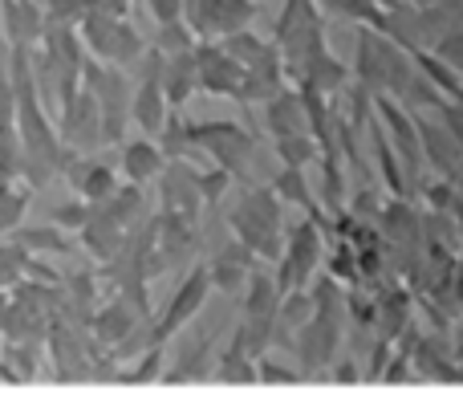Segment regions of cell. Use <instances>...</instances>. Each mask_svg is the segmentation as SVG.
Here are the masks:
<instances>
[{
  "label": "cell",
  "mask_w": 463,
  "mask_h": 419,
  "mask_svg": "<svg viewBox=\"0 0 463 419\" xmlns=\"http://www.w3.org/2000/svg\"><path fill=\"white\" fill-rule=\"evenodd\" d=\"M435 53L448 57V62L463 73V24H456V29H448L439 41H435Z\"/></svg>",
  "instance_id": "43"
},
{
  "label": "cell",
  "mask_w": 463,
  "mask_h": 419,
  "mask_svg": "<svg viewBox=\"0 0 463 419\" xmlns=\"http://www.w3.org/2000/svg\"><path fill=\"white\" fill-rule=\"evenodd\" d=\"M90 13V0H45V16L49 24H73L78 29Z\"/></svg>",
  "instance_id": "40"
},
{
  "label": "cell",
  "mask_w": 463,
  "mask_h": 419,
  "mask_svg": "<svg viewBox=\"0 0 463 419\" xmlns=\"http://www.w3.org/2000/svg\"><path fill=\"white\" fill-rule=\"evenodd\" d=\"M33 249H24L16 236H8V241H0V290H13V285H21L24 277H29L33 269Z\"/></svg>",
  "instance_id": "28"
},
{
  "label": "cell",
  "mask_w": 463,
  "mask_h": 419,
  "mask_svg": "<svg viewBox=\"0 0 463 419\" xmlns=\"http://www.w3.org/2000/svg\"><path fill=\"white\" fill-rule=\"evenodd\" d=\"M192 143H195V122H187L184 114H179V106H175L171 119H167V127L159 130V147L167 151V159H184Z\"/></svg>",
  "instance_id": "32"
},
{
  "label": "cell",
  "mask_w": 463,
  "mask_h": 419,
  "mask_svg": "<svg viewBox=\"0 0 463 419\" xmlns=\"http://www.w3.org/2000/svg\"><path fill=\"white\" fill-rule=\"evenodd\" d=\"M203 208H208V200H203L200 171L187 167V159H167V167L159 176V212H175V216H187L200 224Z\"/></svg>",
  "instance_id": "5"
},
{
  "label": "cell",
  "mask_w": 463,
  "mask_h": 419,
  "mask_svg": "<svg viewBox=\"0 0 463 419\" xmlns=\"http://www.w3.org/2000/svg\"><path fill=\"white\" fill-rule=\"evenodd\" d=\"M305 379V371H293V367H280V363H272V358H260V383H269V387H293V383H301Z\"/></svg>",
  "instance_id": "42"
},
{
  "label": "cell",
  "mask_w": 463,
  "mask_h": 419,
  "mask_svg": "<svg viewBox=\"0 0 463 419\" xmlns=\"http://www.w3.org/2000/svg\"><path fill=\"white\" fill-rule=\"evenodd\" d=\"M57 135L73 147V151L90 155L94 147H106L102 135V106H98V94L90 86H81V94L57 114Z\"/></svg>",
  "instance_id": "6"
},
{
  "label": "cell",
  "mask_w": 463,
  "mask_h": 419,
  "mask_svg": "<svg viewBox=\"0 0 463 419\" xmlns=\"http://www.w3.org/2000/svg\"><path fill=\"white\" fill-rule=\"evenodd\" d=\"M78 236H81V244H86L90 257L106 265V261H114L122 249H127V236L130 233L110 216V212H106V204H94V216H90V224L81 228Z\"/></svg>",
  "instance_id": "16"
},
{
  "label": "cell",
  "mask_w": 463,
  "mask_h": 419,
  "mask_svg": "<svg viewBox=\"0 0 463 419\" xmlns=\"http://www.w3.org/2000/svg\"><path fill=\"white\" fill-rule=\"evenodd\" d=\"M24 167V138L16 127L0 130V179H21Z\"/></svg>",
  "instance_id": "36"
},
{
  "label": "cell",
  "mask_w": 463,
  "mask_h": 419,
  "mask_svg": "<svg viewBox=\"0 0 463 419\" xmlns=\"http://www.w3.org/2000/svg\"><path fill=\"white\" fill-rule=\"evenodd\" d=\"M155 45H159L163 53H184V49L200 45V33H195L184 16H179V21H163V24H155Z\"/></svg>",
  "instance_id": "34"
},
{
  "label": "cell",
  "mask_w": 463,
  "mask_h": 419,
  "mask_svg": "<svg viewBox=\"0 0 463 419\" xmlns=\"http://www.w3.org/2000/svg\"><path fill=\"white\" fill-rule=\"evenodd\" d=\"M326 241H329V233L313 216H305L301 224L288 228L285 252H280V261H277L280 290H285V293L305 290V285L317 277V265H321V257H326Z\"/></svg>",
  "instance_id": "1"
},
{
  "label": "cell",
  "mask_w": 463,
  "mask_h": 419,
  "mask_svg": "<svg viewBox=\"0 0 463 419\" xmlns=\"http://www.w3.org/2000/svg\"><path fill=\"white\" fill-rule=\"evenodd\" d=\"M13 236L33 252H73L65 228H57V224H21Z\"/></svg>",
  "instance_id": "30"
},
{
  "label": "cell",
  "mask_w": 463,
  "mask_h": 419,
  "mask_svg": "<svg viewBox=\"0 0 463 419\" xmlns=\"http://www.w3.org/2000/svg\"><path fill=\"white\" fill-rule=\"evenodd\" d=\"M329 371H334V375H329L334 383H362V379H366V371H358V367H354V358H342V363H334Z\"/></svg>",
  "instance_id": "45"
},
{
  "label": "cell",
  "mask_w": 463,
  "mask_h": 419,
  "mask_svg": "<svg viewBox=\"0 0 463 419\" xmlns=\"http://www.w3.org/2000/svg\"><path fill=\"white\" fill-rule=\"evenodd\" d=\"M163 167H167V151L159 147V138L146 135L122 147V179L130 184H151L163 176Z\"/></svg>",
  "instance_id": "18"
},
{
  "label": "cell",
  "mask_w": 463,
  "mask_h": 419,
  "mask_svg": "<svg viewBox=\"0 0 463 419\" xmlns=\"http://www.w3.org/2000/svg\"><path fill=\"white\" fill-rule=\"evenodd\" d=\"M195 147H203L236 179H252L248 171L256 163V138L240 122H195Z\"/></svg>",
  "instance_id": "3"
},
{
  "label": "cell",
  "mask_w": 463,
  "mask_h": 419,
  "mask_svg": "<svg viewBox=\"0 0 463 419\" xmlns=\"http://www.w3.org/2000/svg\"><path fill=\"white\" fill-rule=\"evenodd\" d=\"M118 21H122V16L102 13V8H90L86 21L78 24V33H81V41H86L90 57H98V62H110V45H114V33H118Z\"/></svg>",
  "instance_id": "22"
},
{
  "label": "cell",
  "mask_w": 463,
  "mask_h": 419,
  "mask_svg": "<svg viewBox=\"0 0 463 419\" xmlns=\"http://www.w3.org/2000/svg\"><path fill=\"white\" fill-rule=\"evenodd\" d=\"M280 301H285V290H280L277 273H256L252 269L244 285V314H277Z\"/></svg>",
  "instance_id": "23"
},
{
  "label": "cell",
  "mask_w": 463,
  "mask_h": 419,
  "mask_svg": "<svg viewBox=\"0 0 463 419\" xmlns=\"http://www.w3.org/2000/svg\"><path fill=\"white\" fill-rule=\"evenodd\" d=\"M143 322H146L143 309H138L130 298L114 293L102 309H94V318H90V334H94V342L102 350H114V347H122V342H127Z\"/></svg>",
  "instance_id": "8"
},
{
  "label": "cell",
  "mask_w": 463,
  "mask_h": 419,
  "mask_svg": "<svg viewBox=\"0 0 463 419\" xmlns=\"http://www.w3.org/2000/svg\"><path fill=\"white\" fill-rule=\"evenodd\" d=\"M228 228H232V233H236L240 241H244L260 261H272V265H277L280 252H285V228L264 224V220H256L252 212H244L240 204L228 212Z\"/></svg>",
  "instance_id": "12"
},
{
  "label": "cell",
  "mask_w": 463,
  "mask_h": 419,
  "mask_svg": "<svg viewBox=\"0 0 463 419\" xmlns=\"http://www.w3.org/2000/svg\"><path fill=\"white\" fill-rule=\"evenodd\" d=\"M90 216H94V204H90L86 195H73V200L57 204V208L49 212V224L65 228V233H81V228L90 224Z\"/></svg>",
  "instance_id": "35"
},
{
  "label": "cell",
  "mask_w": 463,
  "mask_h": 419,
  "mask_svg": "<svg viewBox=\"0 0 463 419\" xmlns=\"http://www.w3.org/2000/svg\"><path fill=\"white\" fill-rule=\"evenodd\" d=\"M326 269L337 277V281H345V285L362 281V273H358V244L345 241V236H334V249H329V257H326Z\"/></svg>",
  "instance_id": "33"
},
{
  "label": "cell",
  "mask_w": 463,
  "mask_h": 419,
  "mask_svg": "<svg viewBox=\"0 0 463 419\" xmlns=\"http://www.w3.org/2000/svg\"><path fill=\"white\" fill-rule=\"evenodd\" d=\"M45 24V0H0V29L13 45H41Z\"/></svg>",
  "instance_id": "10"
},
{
  "label": "cell",
  "mask_w": 463,
  "mask_h": 419,
  "mask_svg": "<svg viewBox=\"0 0 463 419\" xmlns=\"http://www.w3.org/2000/svg\"><path fill=\"white\" fill-rule=\"evenodd\" d=\"M49 342H8L5 338V363L16 371V379L29 383L37 379L41 371H45V358H41V350H45Z\"/></svg>",
  "instance_id": "29"
},
{
  "label": "cell",
  "mask_w": 463,
  "mask_h": 419,
  "mask_svg": "<svg viewBox=\"0 0 463 419\" xmlns=\"http://www.w3.org/2000/svg\"><path fill=\"white\" fill-rule=\"evenodd\" d=\"M61 179H65V184H70L78 195H86L90 204H106V200H110V195L122 187L118 171H114L110 163L90 159V155H78V159L70 163V171H65Z\"/></svg>",
  "instance_id": "11"
},
{
  "label": "cell",
  "mask_w": 463,
  "mask_h": 419,
  "mask_svg": "<svg viewBox=\"0 0 463 419\" xmlns=\"http://www.w3.org/2000/svg\"><path fill=\"white\" fill-rule=\"evenodd\" d=\"M220 41H224L228 53L236 57V62H244V65H252L256 57H260L264 49H269V41H260L252 29H240V33H232V37H220Z\"/></svg>",
  "instance_id": "39"
},
{
  "label": "cell",
  "mask_w": 463,
  "mask_h": 419,
  "mask_svg": "<svg viewBox=\"0 0 463 419\" xmlns=\"http://www.w3.org/2000/svg\"><path fill=\"white\" fill-rule=\"evenodd\" d=\"M212 379L232 383V387H252V383H260V358H252L236 338H232L228 350L220 355L216 375H212Z\"/></svg>",
  "instance_id": "20"
},
{
  "label": "cell",
  "mask_w": 463,
  "mask_h": 419,
  "mask_svg": "<svg viewBox=\"0 0 463 419\" xmlns=\"http://www.w3.org/2000/svg\"><path fill=\"white\" fill-rule=\"evenodd\" d=\"M256 0H203L200 37H232L240 29H252Z\"/></svg>",
  "instance_id": "17"
},
{
  "label": "cell",
  "mask_w": 463,
  "mask_h": 419,
  "mask_svg": "<svg viewBox=\"0 0 463 419\" xmlns=\"http://www.w3.org/2000/svg\"><path fill=\"white\" fill-rule=\"evenodd\" d=\"M313 314H317V306H313V293H305V290L285 293V301H280V309H277V342L293 347L297 334H301V326L309 322Z\"/></svg>",
  "instance_id": "21"
},
{
  "label": "cell",
  "mask_w": 463,
  "mask_h": 419,
  "mask_svg": "<svg viewBox=\"0 0 463 419\" xmlns=\"http://www.w3.org/2000/svg\"><path fill=\"white\" fill-rule=\"evenodd\" d=\"M159 371H163V342H159V347H151V350H143L138 367H135V371H122V379H118V383H127V387H143V383L163 379Z\"/></svg>",
  "instance_id": "38"
},
{
  "label": "cell",
  "mask_w": 463,
  "mask_h": 419,
  "mask_svg": "<svg viewBox=\"0 0 463 419\" xmlns=\"http://www.w3.org/2000/svg\"><path fill=\"white\" fill-rule=\"evenodd\" d=\"M345 322L350 318L342 314H313L309 322L301 326L293 342V355H297V367L305 371V379L317 371H329L337 363V350H342V338H345Z\"/></svg>",
  "instance_id": "2"
},
{
  "label": "cell",
  "mask_w": 463,
  "mask_h": 419,
  "mask_svg": "<svg viewBox=\"0 0 463 419\" xmlns=\"http://www.w3.org/2000/svg\"><path fill=\"white\" fill-rule=\"evenodd\" d=\"M313 16H321V5L317 0H285L280 5V16H277V29H272V37H288L293 29H301L305 21H313Z\"/></svg>",
  "instance_id": "37"
},
{
  "label": "cell",
  "mask_w": 463,
  "mask_h": 419,
  "mask_svg": "<svg viewBox=\"0 0 463 419\" xmlns=\"http://www.w3.org/2000/svg\"><path fill=\"white\" fill-rule=\"evenodd\" d=\"M264 127H269L272 138L280 135H297V130H309V110H305V94L301 86H285L264 102Z\"/></svg>",
  "instance_id": "15"
},
{
  "label": "cell",
  "mask_w": 463,
  "mask_h": 419,
  "mask_svg": "<svg viewBox=\"0 0 463 419\" xmlns=\"http://www.w3.org/2000/svg\"><path fill=\"white\" fill-rule=\"evenodd\" d=\"M13 290H0V342H5V318H8V306H13V298H8Z\"/></svg>",
  "instance_id": "46"
},
{
  "label": "cell",
  "mask_w": 463,
  "mask_h": 419,
  "mask_svg": "<svg viewBox=\"0 0 463 419\" xmlns=\"http://www.w3.org/2000/svg\"><path fill=\"white\" fill-rule=\"evenodd\" d=\"M195 57H200V90L216 98H240V86H244L248 65L236 62V57L224 49L220 37H200L195 45Z\"/></svg>",
  "instance_id": "7"
},
{
  "label": "cell",
  "mask_w": 463,
  "mask_h": 419,
  "mask_svg": "<svg viewBox=\"0 0 463 419\" xmlns=\"http://www.w3.org/2000/svg\"><path fill=\"white\" fill-rule=\"evenodd\" d=\"M146 49H151V45L143 41V33H138L135 24L122 16V21H118V33H114V45H110V62L122 65V70H135V65L143 62Z\"/></svg>",
  "instance_id": "31"
},
{
  "label": "cell",
  "mask_w": 463,
  "mask_h": 419,
  "mask_svg": "<svg viewBox=\"0 0 463 419\" xmlns=\"http://www.w3.org/2000/svg\"><path fill=\"white\" fill-rule=\"evenodd\" d=\"M33 187H16V179H0V236H13L24 224V212H29Z\"/></svg>",
  "instance_id": "25"
},
{
  "label": "cell",
  "mask_w": 463,
  "mask_h": 419,
  "mask_svg": "<svg viewBox=\"0 0 463 419\" xmlns=\"http://www.w3.org/2000/svg\"><path fill=\"white\" fill-rule=\"evenodd\" d=\"M200 184H203V200H208V208H212V204H220V200L228 195V187L236 184V176H232L228 167H220V163H216V171H203Z\"/></svg>",
  "instance_id": "41"
},
{
  "label": "cell",
  "mask_w": 463,
  "mask_h": 419,
  "mask_svg": "<svg viewBox=\"0 0 463 419\" xmlns=\"http://www.w3.org/2000/svg\"><path fill=\"white\" fill-rule=\"evenodd\" d=\"M163 86H167L171 106H184L187 98L200 90V57H195V49L167 53V65H163Z\"/></svg>",
  "instance_id": "19"
},
{
  "label": "cell",
  "mask_w": 463,
  "mask_h": 419,
  "mask_svg": "<svg viewBox=\"0 0 463 419\" xmlns=\"http://www.w3.org/2000/svg\"><path fill=\"white\" fill-rule=\"evenodd\" d=\"M317 5H321V13L370 24V29H378V33H383V24H386V5L383 0H317Z\"/></svg>",
  "instance_id": "27"
},
{
  "label": "cell",
  "mask_w": 463,
  "mask_h": 419,
  "mask_svg": "<svg viewBox=\"0 0 463 419\" xmlns=\"http://www.w3.org/2000/svg\"><path fill=\"white\" fill-rule=\"evenodd\" d=\"M212 290H216V281H212V269L208 265H195L192 273L184 277V285L175 290V298L167 301V309L159 314V322H155V342H163V347H167V342L175 338L179 330H187V322H192V318L200 314L203 306H208Z\"/></svg>",
  "instance_id": "4"
},
{
  "label": "cell",
  "mask_w": 463,
  "mask_h": 419,
  "mask_svg": "<svg viewBox=\"0 0 463 419\" xmlns=\"http://www.w3.org/2000/svg\"><path fill=\"white\" fill-rule=\"evenodd\" d=\"M288 70H285V53H280V45L272 41L269 49H264L260 57H256L252 65H248V73H244V86H240V98L236 102L240 106H264L277 90H285L288 86Z\"/></svg>",
  "instance_id": "9"
},
{
  "label": "cell",
  "mask_w": 463,
  "mask_h": 419,
  "mask_svg": "<svg viewBox=\"0 0 463 419\" xmlns=\"http://www.w3.org/2000/svg\"><path fill=\"white\" fill-rule=\"evenodd\" d=\"M272 147H277L280 167H309L313 159H321V143H317V135H313V130L280 135V138H272Z\"/></svg>",
  "instance_id": "26"
},
{
  "label": "cell",
  "mask_w": 463,
  "mask_h": 419,
  "mask_svg": "<svg viewBox=\"0 0 463 419\" xmlns=\"http://www.w3.org/2000/svg\"><path fill=\"white\" fill-rule=\"evenodd\" d=\"M146 8H151L155 24H163V21H179V16H184V0H146Z\"/></svg>",
  "instance_id": "44"
},
{
  "label": "cell",
  "mask_w": 463,
  "mask_h": 419,
  "mask_svg": "<svg viewBox=\"0 0 463 419\" xmlns=\"http://www.w3.org/2000/svg\"><path fill=\"white\" fill-rule=\"evenodd\" d=\"M106 212H110V216L118 220V224L127 228V233H130V228H135V224H143V220L151 216V212H146L143 184H130V179H127V184H122L118 192H114L110 200H106Z\"/></svg>",
  "instance_id": "24"
},
{
  "label": "cell",
  "mask_w": 463,
  "mask_h": 419,
  "mask_svg": "<svg viewBox=\"0 0 463 419\" xmlns=\"http://www.w3.org/2000/svg\"><path fill=\"white\" fill-rule=\"evenodd\" d=\"M370 151H374L378 176H383L386 192H391V195H407V200H411L407 163H402V155H399V147H394V138L386 135V127H383V119H378V110H374V119H370Z\"/></svg>",
  "instance_id": "13"
},
{
  "label": "cell",
  "mask_w": 463,
  "mask_h": 419,
  "mask_svg": "<svg viewBox=\"0 0 463 419\" xmlns=\"http://www.w3.org/2000/svg\"><path fill=\"white\" fill-rule=\"evenodd\" d=\"M256 252L248 249L244 241H240L236 233H232V241L224 244V249L212 257V281H216V290H224V293H236V290H244L248 285V277H252V269H256Z\"/></svg>",
  "instance_id": "14"
}]
</instances>
